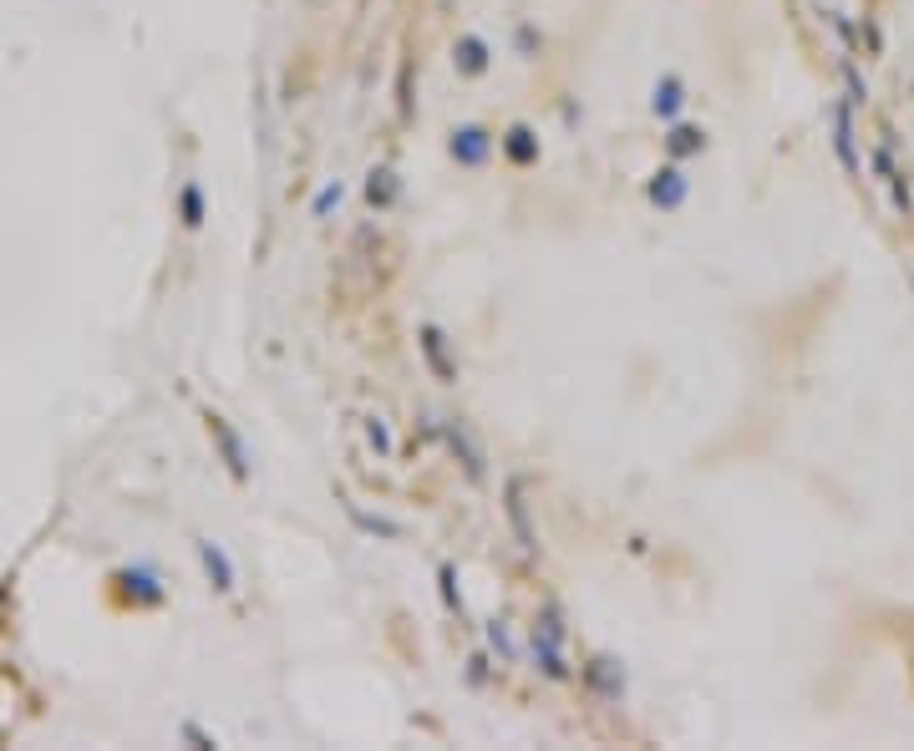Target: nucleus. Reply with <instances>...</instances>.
Here are the masks:
<instances>
[{"mask_svg": "<svg viewBox=\"0 0 914 751\" xmlns=\"http://www.w3.org/2000/svg\"><path fill=\"white\" fill-rule=\"evenodd\" d=\"M564 640H569L564 609L560 604H549L529 630V655H533V670H539L544 680H560V686L564 680H575V665H569V655H564Z\"/></svg>", "mask_w": 914, "mask_h": 751, "instance_id": "1", "label": "nucleus"}, {"mask_svg": "<svg viewBox=\"0 0 914 751\" xmlns=\"http://www.w3.org/2000/svg\"><path fill=\"white\" fill-rule=\"evenodd\" d=\"M204 427H208V443H214V457L224 462V472H229L234 483H250V477H254V457H250V443H244V432H239L224 412H208V416H204Z\"/></svg>", "mask_w": 914, "mask_h": 751, "instance_id": "2", "label": "nucleus"}, {"mask_svg": "<svg viewBox=\"0 0 914 751\" xmlns=\"http://www.w3.org/2000/svg\"><path fill=\"white\" fill-rule=\"evenodd\" d=\"M112 590H118L122 604H133V609H158V604H168V584H163L158 564H128V569H118L112 574Z\"/></svg>", "mask_w": 914, "mask_h": 751, "instance_id": "3", "label": "nucleus"}, {"mask_svg": "<svg viewBox=\"0 0 914 751\" xmlns=\"http://www.w3.org/2000/svg\"><path fill=\"white\" fill-rule=\"evenodd\" d=\"M493 148H498V133H488L483 122H457L453 133H447V158H453L457 168H468V173L488 168V162H493Z\"/></svg>", "mask_w": 914, "mask_h": 751, "instance_id": "4", "label": "nucleus"}, {"mask_svg": "<svg viewBox=\"0 0 914 751\" xmlns=\"http://www.w3.org/2000/svg\"><path fill=\"white\" fill-rule=\"evenodd\" d=\"M585 691H590L600 706H620L625 691H630L625 661H615V655H590V661H585Z\"/></svg>", "mask_w": 914, "mask_h": 751, "instance_id": "5", "label": "nucleus"}, {"mask_svg": "<svg viewBox=\"0 0 914 751\" xmlns=\"http://www.w3.org/2000/svg\"><path fill=\"white\" fill-rule=\"evenodd\" d=\"M193 559H199V574L214 594H234L239 590V569L229 559V548L219 538H193Z\"/></svg>", "mask_w": 914, "mask_h": 751, "instance_id": "6", "label": "nucleus"}, {"mask_svg": "<svg viewBox=\"0 0 914 751\" xmlns=\"http://www.w3.org/2000/svg\"><path fill=\"white\" fill-rule=\"evenodd\" d=\"M443 443H447V452L462 462L468 483H483V477H488V452H483V443L472 437V427L462 422V416H443Z\"/></svg>", "mask_w": 914, "mask_h": 751, "instance_id": "7", "label": "nucleus"}, {"mask_svg": "<svg viewBox=\"0 0 914 751\" xmlns=\"http://www.w3.org/2000/svg\"><path fill=\"white\" fill-rule=\"evenodd\" d=\"M417 351H422V361H428L432 381L453 386L457 381V355H453V340H447V330L437 320H422L417 325Z\"/></svg>", "mask_w": 914, "mask_h": 751, "instance_id": "8", "label": "nucleus"}, {"mask_svg": "<svg viewBox=\"0 0 914 751\" xmlns=\"http://www.w3.org/2000/svg\"><path fill=\"white\" fill-rule=\"evenodd\" d=\"M646 198L661 208V214H676V208L691 198V178L681 173V162H661V168L646 178Z\"/></svg>", "mask_w": 914, "mask_h": 751, "instance_id": "9", "label": "nucleus"}, {"mask_svg": "<svg viewBox=\"0 0 914 751\" xmlns=\"http://www.w3.org/2000/svg\"><path fill=\"white\" fill-rule=\"evenodd\" d=\"M833 158H839V168L849 178L864 173V158H858V133H854V102H849V97L833 102Z\"/></svg>", "mask_w": 914, "mask_h": 751, "instance_id": "10", "label": "nucleus"}, {"mask_svg": "<svg viewBox=\"0 0 914 751\" xmlns=\"http://www.w3.org/2000/svg\"><path fill=\"white\" fill-rule=\"evenodd\" d=\"M503 508H508V529H514L518 548H524V554H539V533H533L529 502H524V477H508V483H503Z\"/></svg>", "mask_w": 914, "mask_h": 751, "instance_id": "11", "label": "nucleus"}, {"mask_svg": "<svg viewBox=\"0 0 914 751\" xmlns=\"http://www.w3.org/2000/svg\"><path fill=\"white\" fill-rule=\"evenodd\" d=\"M493 66V46L478 36V31H462L453 41V72L457 76H483Z\"/></svg>", "mask_w": 914, "mask_h": 751, "instance_id": "12", "label": "nucleus"}, {"mask_svg": "<svg viewBox=\"0 0 914 751\" xmlns=\"http://www.w3.org/2000/svg\"><path fill=\"white\" fill-rule=\"evenodd\" d=\"M498 148H503V158L514 162V168H533L539 153H544V143H539V133H533L529 122H514V128L498 137Z\"/></svg>", "mask_w": 914, "mask_h": 751, "instance_id": "13", "label": "nucleus"}, {"mask_svg": "<svg viewBox=\"0 0 914 751\" xmlns=\"http://www.w3.org/2000/svg\"><path fill=\"white\" fill-rule=\"evenodd\" d=\"M707 128H696V122H671L665 128V153H671V162H686V158H701L707 153Z\"/></svg>", "mask_w": 914, "mask_h": 751, "instance_id": "14", "label": "nucleus"}, {"mask_svg": "<svg viewBox=\"0 0 914 751\" xmlns=\"http://www.w3.org/2000/svg\"><path fill=\"white\" fill-rule=\"evenodd\" d=\"M681 107H686V76L681 72H665L656 87H650V112L661 122H676Z\"/></svg>", "mask_w": 914, "mask_h": 751, "instance_id": "15", "label": "nucleus"}, {"mask_svg": "<svg viewBox=\"0 0 914 751\" xmlns=\"http://www.w3.org/2000/svg\"><path fill=\"white\" fill-rule=\"evenodd\" d=\"M346 518H351L361 533H371V538H386V544H401L407 538V523L401 518H386V513H366L361 502H346Z\"/></svg>", "mask_w": 914, "mask_h": 751, "instance_id": "16", "label": "nucleus"}, {"mask_svg": "<svg viewBox=\"0 0 914 751\" xmlns=\"http://www.w3.org/2000/svg\"><path fill=\"white\" fill-rule=\"evenodd\" d=\"M397 198H401L397 168H386V162H382V168H371V173H366V204L376 208V214H386V208L397 204Z\"/></svg>", "mask_w": 914, "mask_h": 751, "instance_id": "17", "label": "nucleus"}, {"mask_svg": "<svg viewBox=\"0 0 914 751\" xmlns=\"http://www.w3.org/2000/svg\"><path fill=\"white\" fill-rule=\"evenodd\" d=\"M204 219H208V193L199 178H189V183L178 189V223L193 234V229H204Z\"/></svg>", "mask_w": 914, "mask_h": 751, "instance_id": "18", "label": "nucleus"}, {"mask_svg": "<svg viewBox=\"0 0 914 751\" xmlns=\"http://www.w3.org/2000/svg\"><path fill=\"white\" fill-rule=\"evenodd\" d=\"M340 204H346V183H340V178H325L321 189H315V198H310V219H330Z\"/></svg>", "mask_w": 914, "mask_h": 751, "instance_id": "19", "label": "nucleus"}, {"mask_svg": "<svg viewBox=\"0 0 914 751\" xmlns=\"http://www.w3.org/2000/svg\"><path fill=\"white\" fill-rule=\"evenodd\" d=\"M361 432H366V447L376 457H392V452H397V437H392V427H386L382 412H371L366 422H361Z\"/></svg>", "mask_w": 914, "mask_h": 751, "instance_id": "20", "label": "nucleus"}, {"mask_svg": "<svg viewBox=\"0 0 914 751\" xmlns=\"http://www.w3.org/2000/svg\"><path fill=\"white\" fill-rule=\"evenodd\" d=\"M437 594H443V609H447V615L462 619V609H468V604H462V590H457V569H453V564H437Z\"/></svg>", "mask_w": 914, "mask_h": 751, "instance_id": "21", "label": "nucleus"}, {"mask_svg": "<svg viewBox=\"0 0 914 751\" xmlns=\"http://www.w3.org/2000/svg\"><path fill=\"white\" fill-rule=\"evenodd\" d=\"M488 650H498L503 661H518V645H514V634H508V619H488Z\"/></svg>", "mask_w": 914, "mask_h": 751, "instance_id": "22", "label": "nucleus"}, {"mask_svg": "<svg viewBox=\"0 0 914 751\" xmlns=\"http://www.w3.org/2000/svg\"><path fill=\"white\" fill-rule=\"evenodd\" d=\"M178 741H189L193 751H219V737H214V731H204L199 722H178Z\"/></svg>", "mask_w": 914, "mask_h": 751, "instance_id": "23", "label": "nucleus"}, {"mask_svg": "<svg viewBox=\"0 0 914 751\" xmlns=\"http://www.w3.org/2000/svg\"><path fill=\"white\" fill-rule=\"evenodd\" d=\"M843 87H849V102H869V82H864V76H858V66L854 61H843Z\"/></svg>", "mask_w": 914, "mask_h": 751, "instance_id": "24", "label": "nucleus"}, {"mask_svg": "<svg viewBox=\"0 0 914 751\" xmlns=\"http://www.w3.org/2000/svg\"><path fill=\"white\" fill-rule=\"evenodd\" d=\"M488 680H493V661H488V655H472V661H468V686H472V691H483Z\"/></svg>", "mask_w": 914, "mask_h": 751, "instance_id": "25", "label": "nucleus"}, {"mask_svg": "<svg viewBox=\"0 0 914 751\" xmlns=\"http://www.w3.org/2000/svg\"><path fill=\"white\" fill-rule=\"evenodd\" d=\"M514 46H518V51H524V57H533V51H539V36H533V26H529V21H518V31H514Z\"/></svg>", "mask_w": 914, "mask_h": 751, "instance_id": "26", "label": "nucleus"}]
</instances>
